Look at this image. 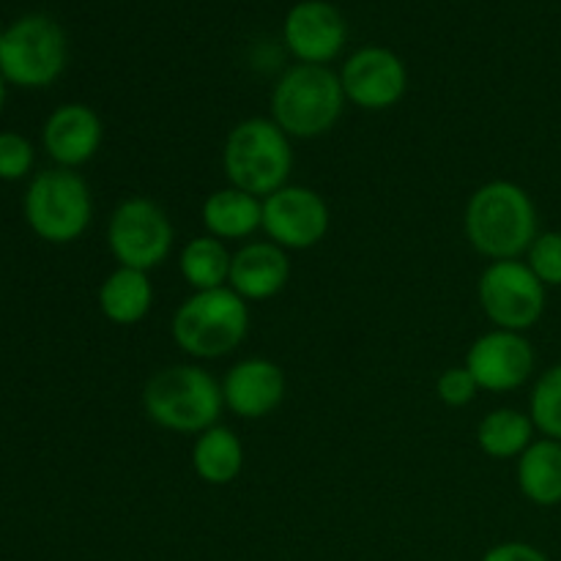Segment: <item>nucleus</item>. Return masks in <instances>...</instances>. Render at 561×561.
<instances>
[{
    "instance_id": "nucleus-1",
    "label": "nucleus",
    "mask_w": 561,
    "mask_h": 561,
    "mask_svg": "<svg viewBox=\"0 0 561 561\" xmlns=\"http://www.w3.org/2000/svg\"><path fill=\"white\" fill-rule=\"evenodd\" d=\"M463 233L471 250L488 261H518L540 233L529 192L515 181H488L471 192L463 208Z\"/></svg>"
},
{
    "instance_id": "nucleus-2",
    "label": "nucleus",
    "mask_w": 561,
    "mask_h": 561,
    "mask_svg": "<svg viewBox=\"0 0 561 561\" xmlns=\"http://www.w3.org/2000/svg\"><path fill=\"white\" fill-rule=\"evenodd\" d=\"M142 414L159 431L197 436L219 425L225 403L217 378L197 362L159 367L142 387Z\"/></svg>"
},
{
    "instance_id": "nucleus-3",
    "label": "nucleus",
    "mask_w": 561,
    "mask_h": 561,
    "mask_svg": "<svg viewBox=\"0 0 561 561\" xmlns=\"http://www.w3.org/2000/svg\"><path fill=\"white\" fill-rule=\"evenodd\" d=\"M250 321V305L236 290H195L175 307L170 337L190 359H225L241 348Z\"/></svg>"
},
{
    "instance_id": "nucleus-4",
    "label": "nucleus",
    "mask_w": 561,
    "mask_h": 561,
    "mask_svg": "<svg viewBox=\"0 0 561 561\" xmlns=\"http://www.w3.org/2000/svg\"><path fill=\"white\" fill-rule=\"evenodd\" d=\"M343 82L329 66L296 64L279 75L272 91V121L290 140L329 135L343 118Z\"/></svg>"
},
{
    "instance_id": "nucleus-5",
    "label": "nucleus",
    "mask_w": 561,
    "mask_h": 561,
    "mask_svg": "<svg viewBox=\"0 0 561 561\" xmlns=\"http://www.w3.org/2000/svg\"><path fill=\"white\" fill-rule=\"evenodd\" d=\"M222 170L230 186L263 201L290 184V137L272 118L239 121L222 142Z\"/></svg>"
},
{
    "instance_id": "nucleus-6",
    "label": "nucleus",
    "mask_w": 561,
    "mask_h": 561,
    "mask_svg": "<svg viewBox=\"0 0 561 561\" xmlns=\"http://www.w3.org/2000/svg\"><path fill=\"white\" fill-rule=\"evenodd\" d=\"M22 214L27 228L47 244H75L93 222L91 186L77 170H42L27 184Z\"/></svg>"
},
{
    "instance_id": "nucleus-7",
    "label": "nucleus",
    "mask_w": 561,
    "mask_h": 561,
    "mask_svg": "<svg viewBox=\"0 0 561 561\" xmlns=\"http://www.w3.org/2000/svg\"><path fill=\"white\" fill-rule=\"evenodd\" d=\"M66 69V33L44 14L16 20L0 42V75L16 88H47Z\"/></svg>"
},
{
    "instance_id": "nucleus-8",
    "label": "nucleus",
    "mask_w": 561,
    "mask_h": 561,
    "mask_svg": "<svg viewBox=\"0 0 561 561\" xmlns=\"http://www.w3.org/2000/svg\"><path fill=\"white\" fill-rule=\"evenodd\" d=\"M175 228L168 211L148 197H126L107 219V250L118 266L153 272L173 252Z\"/></svg>"
},
{
    "instance_id": "nucleus-9",
    "label": "nucleus",
    "mask_w": 561,
    "mask_h": 561,
    "mask_svg": "<svg viewBox=\"0 0 561 561\" xmlns=\"http://www.w3.org/2000/svg\"><path fill=\"white\" fill-rule=\"evenodd\" d=\"M477 299L493 329L526 334L546 316L548 288L526 266L524 257L493 261L477 279Z\"/></svg>"
},
{
    "instance_id": "nucleus-10",
    "label": "nucleus",
    "mask_w": 561,
    "mask_h": 561,
    "mask_svg": "<svg viewBox=\"0 0 561 561\" xmlns=\"http://www.w3.org/2000/svg\"><path fill=\"white\" fill-rule=\"evenodd\" d=\"M332 228V211L321 192L288 184L263 197V236L285 252H307L321 244Z\"/></svg>"
},
{
    "instance_id": "nucleus-11",
    "label": "nucleus",
    "mask_w": 561,
    "mask_h": 561,
    "mask_svg": "<svg viewBox=\"0 0 561 561\" xmlns=\"http://www.w3.org/2000/svg\"><path fill=\"white\" fill-rule=\"evenodd\" d=\"M463 365L474 376L480 392L510 394L531 381L537 354L526 334L491 329L469 345Z\"/></svg>"
},
{
    "instance_id": "nucleus-12",
    "label": "nucleus",
    "mask_w": 561,
    "mask_h": 561,
    "mask_svg": "<svg viewBox=\"0 0 561 561\" xmlns=\"http://www.w3.org/2000/svg\"><path fill=\"white\" fill-rule=\"evenodd\" d=\"M345 102L370 113L392 110L409 91V69L387 47H362L340 69Z\"/></svg>"
},
{
    "instance_id": "nucleus-13",
    "label": "nucleus",
    "mask_w": 561,
    "mask_h": 561,
    "mask_svg": "<svg viewBox=\"0 0 561 561\" xmlns=\"http://www.w3.org/2000/svg\"><path fill=\"white\" fill-rule=\"evenodd\" d=\"M219 387L225 409L247 422L272 416L288 392L285 370L266 356H247L230 365Z\"/></svg>"
},
{
    "instance_id": "nucleus-14",
    "label": "nucleus",
    "mask_w": 561,
    "mask_h": 561,
    "mask_svg": "<svg viewBox=\"0 0 561 561\" xmlns=\"http://www.w3.org/2000/svg\"><path fill=\"white\" fill-rule=\"evenodd\" d=\"M283 38L299 64L327 66L343 53L348 27L343 14L327 0H301L285 16Z\"/></svg>"
},
{
    "instance_id": "nucleus-15",
    "label": "nucleus",
    "mask_w": 561,
    "mask_h": 561,
    "mask_svg": "<svg viewBox=\"0 0 561 561\" xmlns=\"http://www.w3.org/2000/svg\"><path fill=\"white\" fill-rule=\"evenodd\" d=\"M104 142V124L88 104L69 102L49 113L42 129V146L55 168L77 170L91 162Z\"/></svg>"
},
{
    "instance_id": "nucleus-16",
    "label": "nucleus",
    "mask_w": 561,
    "mask_h": 561,
    "mask_svg": "<svg viewBox=\"0 0 561 561\" xmlns=\"http://www.w3.org/2000/svg\"><path fill=\"white\" fill-rule=\"evenodd\" d=\"M290 279V257L283 247L268 239H252L239 244L230 261L228 288L241 299L268 301L285 290Z\"/></svg>"
},
{
    "instance_id": "nucleus-17",
    "label": "nucleus",
    "mask_w": 561,
    "mask_h": 561,
    "mask_svg": "<svg viewBox=\"0 0 561 561\" xmlns=\"http://www.w3.org/2000/svg\"><path fill=\"white\" fill-rule=\"evenodd\" d=\"M201 219L206 233L214 239L225 241V244L228 241L244 244V241L255 239V233H261L263 201L228 184L222 190H214L203 201Z\"/></svg>"
},
{
    "instance_id": "nucleus-18",
    "label": "nucleus",
    "mask_w": 561,
    "mask_h": 561,
    "mask_svg": "<svg viewBox=\"0 0 561 561\" xmlns=\"http://www.w3.org/2000/svg\"><path fill=\"white\" fill-rule=\"evenodd\" d=\"M99 312L115 327H135L146 321L153 307V283L148 272L118 266L102 279L96 294Z\"/></svg>"
},
{
    "instance_id": "nucleus-19",
    "label": "nucleus",
    "mask_w": 561,
    "mask_h": 561,
    "mask_svg": "<svg viewBox=\"0 0 561 561\" xmlns=\"http://www.w3.org/2000/svg\"><path fill=\"white\" fill-rule=\"evenodd\" d=\"M192 469L206 485H233L244 471V444L233 427L214 425L197 433L192 444Z\"/></svg>"
},
{
    "instance_id": "nucleus-20",
    "label": "nucleus",
    "mask_w": 561,
    "mask_h": 561,
    "mask_svg": "<svg viewBox=\"0 0 561 561\" xmlns=\"http://www.w3.org/2000/svg\"><path fill=\"white\" fill-rule=\"evenodd\" d=\"M518 491L535 507H559L561 504V442L537 438L518 460H515Z\"/></svg>"
},
{
    "instance_id": "nucleus-21",
    "label": "nucleus",
    "mask_w": 561,
    "mask_h": 561,
    "mask_svg": "<svg viewBox=\"0 0 561 561\" xmlns=\"http://www.w3.org/2000/svg\"><path fill=\"white\" fill-rule=\"evenodd\" d=\"M537 442V427L529 411L493 409L477 425V447L491 460H518Z\"/></svg>"
},
{
    "instance_id": "nucleus-22",
    "label": "nucleus",
    "mask_w": 561,
    "mask_h": 561,
    "mask_svg": "<svg viewBox=\"0 0 561 561\" xmlns=\"http://www.w3.org/2000/svg\"><path fill=\"white\" fill-rule=\"evenodd\" d=\"M230 261L233 252L228 244L214 236L203 233L195 239L186 241L179 252V274L190 290H214V288H228L230 277Z\"/></svg>"
},
{
    "instance_id": "nucleus-23",
    "label": "nucleus",
    "mask_w": 561,
    "mask_h": 561,
    "mask_svg": "<svg viewBox=\"0 0 561 561\" xmlns=\"http://www.w3.org/2000/svg\"><path fill=\"white\" fill-rule=\"evenodd\" d=\"M529 416L542 438L561 442V362L542 370L531 383Z\"/></svg>"
},
{
    "instance_id": "nucleus-24",
    "label": "nucleus",
    "mask_w": 561,
    "mask_h": 561,
    "mask_svg": "<svg viewBox=\"0 0 561 561\" xmlns=\"http://www.w3.org/2000/svg\"><path fill=\"white\" fill-rule=\"evenodd\" d=\"M524 261L546 288H561V230H540Z\"/></svg>"
},
{
    "instance_id": "nucleus-25",
    "label": "nucleus",
    "mask_w": 561,
    "mask_h": 561,
    "mask_svg": "<svg viewBox=\"0 0 561 561\" xmlns=\"http://www.w3.org/2000/svg\"><path fill=\"white\" fill-rule=\"evenodd\" d=\"M36 151L20 131H0V181H22L33 170Z\"/></svg>"
},
{
    "instance_id": "nucleus-26",
    "label": "nucleus",
    "mask_w": 561,
    "mask_h": 561,
    "mask_svg": "<svg viewBox=\"0 0 561 561\" xmlns=\"http://www.w3.org/2000/svg\"><path fill=\"white\" fill-rule=\"evenodd\" d=\"M480 394L474 376L469 373V367H447L442 370V376L436 378V398L442 400L447 409H466V405L474 403V398Z\"/></svg>"
},
{
    "instance_id": "nucleus-27",
    "label": "nucleus",
    "mask_w": 561,
    "mask_h": 561,
    "mask_svg": "<svg viewBox=\"0 0 561 561\" xmlns=\"http://www.w3.org/2000/svg\"><path fill=\"white\" fill-rule=\"evenodd\" d=\"M480 561H551L546 557V551H540L531 542H520V540H507V542H496V546L488 548L482 553Z\"/></svg>"
},
{
    "instance_id": "nucleus-28",
    "label": "nucleus",
    "mask_w": 561,
    "mask_h": 561,
    "mask_svg": "<svg viewBox=\"0 0 561 561\" xmlns=\"http://www.w3.org/2000/svg\"><path fill=\"white\" fill-rule=\"evenodd\" d=\"M3 104H5V77L0 75V110H3Z\"/></svg>"
},
{
    "instance_id": "nucleus-29",
    "label": "nucleus",
    "mask_w": 561,
    "mask_h": 561,
    "mask_svg": "<svg viewBox=\"0 0 561 561\" xmlns=\"http://www.w3.org/2000/svg\"><path fill=\"white\" fill-rule=\"evenodd\" d=\"M3 33H5V31H3V27H0V42H3Z\"/></svg>"
}]
</instances>
